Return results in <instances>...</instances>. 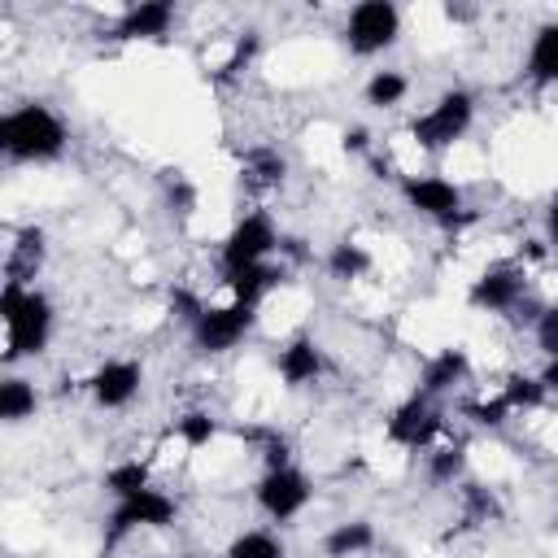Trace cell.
<instances>
[{
	"mask_svg": "<svg viewBox=\"0 0 558 558\" xmlns=\"http://www.w3.org/2000/svg\"><path fill=\"white\" fill-rule=\"evenodd\" d=\"M275 248V231H270V222L262 218V214H253V218H244L235 231H231V240H227V248H222V262H227V275H235V270H244V266H257L266 253Z\"/></svg>",
	"mask_w": 558,
	"mask_h": 558,
	"instance_id": "cell-6",
	"label": "cell"
},
{
	"mask_svg": "<svg viewBox=\"0 0 558 558\" xmlns=\"http://www.w3.org/2000/svg\"><path fill=\"white\" fill-rule=\"evenodd\" d=\"M549 227H554V240H558V205H554V214H549Z\"/></svg>",
	"mask_w": 558,
	"mask_h": 558,
	"instance_id": "cell-32",
	"label": "cell"
},
{
	"mask_svg": "<svg viewBox=\"0 0 558 558\" xmlns=\"http://www.w3.org/2000/svg\"><path fill=\"white\" fill-rule=\"evenodd\" d=\"M519 288H523V275L519 270H493V275H484L471 288V301L475 305H488V310H506V305H514Z\"/></svg>",
	"mask_w": 558,
	"mask_h": 558,
	"instance_id": "cell-12",
	"label": "cell"
},
{
	"mask_svg": "<svg viewBox=\"0 0 558 558\" xmlns=\"http://www.w3.org/2000/svg\"><path fill=\"white\" fill-rule=\"evenodd\" d=\"M510 405H506V397H497V401H488V405H471V414L480 418V423H501V414H506Z\"/></svg>",
	"mask_w": 558,
	"mask_h": 558,
	"instance_id": "cell-28",
	"label": "cell"
},
{
	"mask_svg": "<svg viewBox=\"0 0 558 558\" xmlns=\"http://www.w3.org/2000/svg\"><path fill=\"white\" fill-rule=\"evenodd\" d=\"M227 558H283V549H279V541L266 536V532H244V536L227 549Z\"/></svg>",
	"mask_w": 558,
	"mask_h": 558,
	"instance_id": "cell-21",
	"label": "cell"
},
{
	"mask_svg": "<svg viewBox=\"0 0 558 558\" xmlns=\"http://www.w3.org/2000/svg\"><path fill=\"white\" fill-rule=\"evenodd\" d=\"M170 26V4L166 0H148L140 9H131L122 22H118V39H140V35H166Z\"/></svg>",
	"mask_w": 558,
	"mask_h": 558,
	"instance_id": "cell-13",
	"label": "cell"
},
{
	"mask_svg": "<svg viewBox=\"0 0 558 558\" xmlns=\"http://www.w3.org/2000/svg\"><path fill=\"white\" fill-rule=\"evenodd\" d=\"M0 314L9 327V349L4 357H22V353H39L48 340V301L35 292H22V283H4L0 292Z\"/></svg>",
	"mask_w": 558,
	"mask_h": 558,
	"instance_id": "cell-1",
	"label": "cell"
},
{
	"mask_svg": "<svg viewBox=\"0 0 558 558\" xmlns=\"http://www.w3.org/2000/svg\"><path fill=\"white\" fill-rule=\"evenodd\" d=\"M458 466H462V453H458V449H449V453H440V458H436V466H432V471H436V480H445V475H453Z\"/></svg>",
	"mask_w": 558,
	"mask_h": 558,
	"instance_id": "cell-29",
	"label": "cell"
},
{
	"mask_svg": "<svg viewBox=\"0 0 558 558\" xmlns=\"http://www.w3.org/2000/svg\"><path fill=\"white\" fill-rule=\"evenodd\" d=\"M371 266V257L357 248V244H340L336 253H331V270L340 275V279H353V275H362Z\"/></svg>",
	"mask_w": 558,
	"mask_h": 558,
	"instance_id": "cell-24",
	"label": "cell"
},
{
	"mask_svg": "<svg viewBox=\"0 0 558 558\" xmlns=\"http://www.w3.org/2000/svg\"><path fill=\"white\" fill-rule=\"evenodd\" d=\"M466 126H471V96L466 92H449L427 118L414 122V140L423 148H440V144H453Z\"/></svg>",
	"mask_w": 558,
	"mask_h": 558,
	"instance_id": "cell-3",
	"label": "cell"
},
{
	"mask_svg": "<svg viewBox=\"0 0 558 558\" xmlns=\"http://www.w3.org/2000/svg\"><path fill=\"white\" fill-rule=\"evenodd\" d=\"M397 39V9L388 0H366L349 13V44L357 52H379Z\"/></svg>",
	"mask_w": 558,
	"mask_h": 558,
	"instance_id": "cell-4",
	"label": "cell"
},
{
	"mask_svg": "<svg viewBox=\"0 0 558 558\" xmlns=\"http://www.w3.org/2000/svg\"><path fill=\"white\" fill-rule=\"evenodd\" d=\"M436 432H440V418L427 410L423 397L405 401V405L392 414V423H388V436L401 440V445H423V440H432Z\"/></svg>",
	"mask_w": 558,
	"mask_h": 558,
	"instance_id": "cell-9",
	"label": "cell"
},
{
	"mask_svg": "<svg viewBox=\"0 0 558 558\" xmlns=\"http://www.w3.org/2000/svg\"><path fill=\"white\" fill-rule=\"evenodd\" d=\"M344 148H366V131H362V126L349 131V135H344Z\"/></svg>",
	"mask_w": 558,
	"mask_h": 558,
	"instance_id": "cell-30",
	"label": "cell"
},
{
	"mask_svg": "<svg viewBox=\"0 0 558 558\" xmlns=\"http://www.w3.org/2000/svg\"><path fill=\"white\" fill-rule=\"evenodd\" d=\"M371 545V527L366 523H344V527H336L331 536H327V554L331 558H349V554H357V549H366Z\"/></svg>",
	"mask_w": 558,
	"mask_h": 558,
	"instance_id": "cell-18",
	"label": "cell"
},
{
	"mask_svg": "<svg viewBox=\"0 0 558 558\" xmlns=\"http://www.w3.org/2000/svg\"><path fill=\"white\" fill-rule=\"evenodd\" d=\"M257 497H262V506H266L275 519H288V514H296V510L305 506L310 488H305V480H301L296 471L279 466V471H270V475L257 484Z\"/></svg>",
	"mask_w": 558,
	"mask_h": 558,
	"instance_id": "cell-8",
	"label": "cell"
},
{
	"mask_svg": "<svg viewBox=\"0 0 558 558\" xmlns=\"http://www.w3.org/2000/svg\"><path fill=\"white\" fill-rule=\"evenodd\" d=\"M135 388H140V366L135 362H109L92 379V392H96L100 405H122V401L135 397Z\"/></svg>",
	"mask_w": 558,
	"mask_h": 558,
	"instance_id": "cell-11",
	"label": "cell"
},
{
	"mask_svg": "<svg viewBox=\"0 0 558 558\" xmlns=\"http://www.w3.org/2000/svg\"><path fill=\"white\" fill-rule=\"evenodd\" d=\"M61 144H65V131L44 105H26L0 122V148L13 157H26V161L52 157V153H61Z\"/></svg>",
	"mask_w": 558,
	"mask_h": 558,
	"instance_id": "cell-2",
	"label": "cell"
},
{
	"mask_svg": "<svg viewBox=\"0 0 558 558\" xmlns=\"http://www.w3.org/2000/svg\"><path fill=\"white\" fill-rule=\"evenodd\" d=\"M366 96H371V105H397V100L405 96V78H401V74H392V70H384V74H375V78H371Z\"/></svg>",
	"mask_w": 558,
	"mask_h": 558,
	"instance_id": "cell-23",
	"label": "cell"
},
{
	"mask_svg": "<svg viewBox=\"0 0 558 558\" xmlns=\"http://www.w3.org/2000/svg\"><path fill=\"white\" fill-rule=\"evenodd\" d=\"M39 231H22V244H17V253L9 257V283H22L35 266H39Z\"/></svg>",
	"mask_w": 558,
	"mask_h": 558,
	"instance_id": "cell-19",
	"label": "cell"
},
{
	"mask_svg": "<svg viewBox=\"0 0 558 558\" xmlns=\"http://www.w3.org/2000/svg\"><path fill=\"white\" fill-rule=\"evenodd\" d=\"M109 488H113L118 497H135V493H144V488H148V466H140V462L113 466V471H109Z\"/></svg>",
	"mask_w": 558,
	"mask_h": 558,
	"instance_id": "cell-22",
	"label": "cell"
},
{
	"mask_svg": "<svg viewBox=\"0 0 558 558\" xmlns=\"http://www.w3.org/2000/svg\"><path fill=\"white\" fill-rule=\"evenodd\" d=\"M541 384H545V388H558V357H554V362L545 366V375H541Z\"/></svg>",
	"mask_w": 558,
	"mask_h": 558,
	"instance_id": "cell-31",
	"label": "cell"
},
{
	"mask_svg": "<svg viewBox=\"0 0 558 558\" xmlns=\"http://www.w3.org/2000/svg\"><path fill=\"white\" fill-rule=\"evenodd\" d=\"M170 514H174V501L161 497V493H153V488H144L135 497H122V506L109 519V541L105 545H118L131 527H144V523L148 527H161V523H170Z\"/></svg>",
	"mask_w": 558,
	"mask_h": 558,
	"instance_id": "cell-5",
	"label": "cell"
},
{
	"mask_svg": "<svg viewBox=\"0 0 558 558\" xmlns=\"http://www.w3.org/2000/svg\"><path fill=\"white\" fill-rule=\"evenodd\" d=\"M536 340H541V349H545V353H554V357H558V305L541 314V327H536Z\"/></svg>",
	"mask_w": 558,
	"mask_h": 558,
	"instance_id": "cell-26",
	"label": "cell"
},
{
	"mask_svg": "<svg viewBox=\"0 0 558 558\" xmlns=\"http://www.w3.org/2000/svg\"><path fill=\"white\" fill-rule=\"evenodd\" d=\"M227 283H231V292H235V301H244V305H253L266 288H275L279 283V270L275 266H244V270H235V275H227Z\"/></svg>",
	"mask_w": 558,
	"mask_h": 558,
	"instance_id": "cell-14",
	"label": "cell"
},
{
	"mask_svg": "<svg viewBox=\"0 0 558 558\" xmlns=\"http://www.w3.org/2000/svg\"><path fill=\"white\" fill-rule=\"evenodd\" d=\"M405 196H410L423 214H436V218H445V222L458 218V187L445 183V179H410V183H405Z\"/></svg>",
	"mask_w": 558,
	"mask_h": 558,
	"instance_id": "cell-10",
	"label": "cell"
},
{
	"mask_svg": "<svg viewBox=\"0 0 558 558\" xmlns=\"http://www.w3.org/2000/svg\"><path fill=\"white\" fill-rule=\"evenodd\" d=\"M527 70H532V78H541V83H554V78H558V26H545V31L536 35Z\"/></svg>",
	"mask_w": 558,
	"mask_h": 558,
	"instance_id": "cell-15",
	"label": "cell"
},
{
	"mask_svg": "<svg viewBox=\"0 0 558 558\" xmlns=\"http://www.w3.org/2000/svg\"><path fill=\"white\" fill-rule=\"evenodd\" d=\"M248 323H253V305H244V301H235L227 310H205L196 318V340H201V349L218 353V349H231Z\"/></svg>",
	"mask_w": 558,
	"mask_h": 558,
	"instance_id": "cell-7",
	"label": "cell"
},
{
	"mask_svg": "<svg viewBox=\"0 0 558 558\" xmlns=\"http://www.w3.org/2000/svg\"><path fill=\"white\" fill-rule=\"evenodd\" d=\"M462 371H466V357L449 349V353H440V357L427 366V375H423V388H427V392H440V388H445V384H453Z\"/></svg>",
	"mask_w": 558,
	"mask_h": 558,
	"instance_id": "cell-20",
	"label": "cell"
},
{
	"mask_svg": "<svg viewBox=\"0 0 558 558\" xmlns=\"http://www.w3.org/2000/svg\"><path fill=\"white\" fill-rule=\"evenodd\" d=\"M501 397H506V405H536L545 397V384L541 379H510V388Z\"/></svg>",
	"mask_w": 558,
	"mask_h": 558,
	"instance_id": "cell-25",
	"label": "cell"
},
{
	"mask_svg": "<svg viewBox=\"0 0 558 558\" xmlns=\"http://www.w3.org/2000/svg\"><path fill=\"white\" fill-rule=\"evenodd\" d=\"M314 371H318L314 344H310V340H296V344L283 353V379H288V384H305V379H314Z\"/></svg>",
	"mask_w": 558,
	"mask_h": 558,
	"instance_id": "cell-16",
	"label": "cell"
},
{
	"mask_svg": "<svg viewBox=\"0 0 558 558\" xmlns=\"http://www.w3.org/2000/svg\"><path fill=\"white\" fill-rule=\"evenodd\" d=\"M35 410V392L26 379H4L0 384V418H22Z\"/></svg>",
	"mask_w": 558,
	"mask_h": 558,
	"instance_id": "cell-17",
	"label": "cell"
},
{
	"mask_svg": "<svg viewBox=\"0 0 558 558\" xmlns=\"http://www.w3.org/2000/svg\"><path fill=\"white\" fill-rule=\"evenodd\" d=\"M183 436H187V445H205V440L214 436V423H209L205 414H187V418H183Z\"/></svg>",
	"mask_w": 558,
	"mask_h": 558,
	"instance_id": "cell-27",
	"label": "cell"
}]
</instances>
